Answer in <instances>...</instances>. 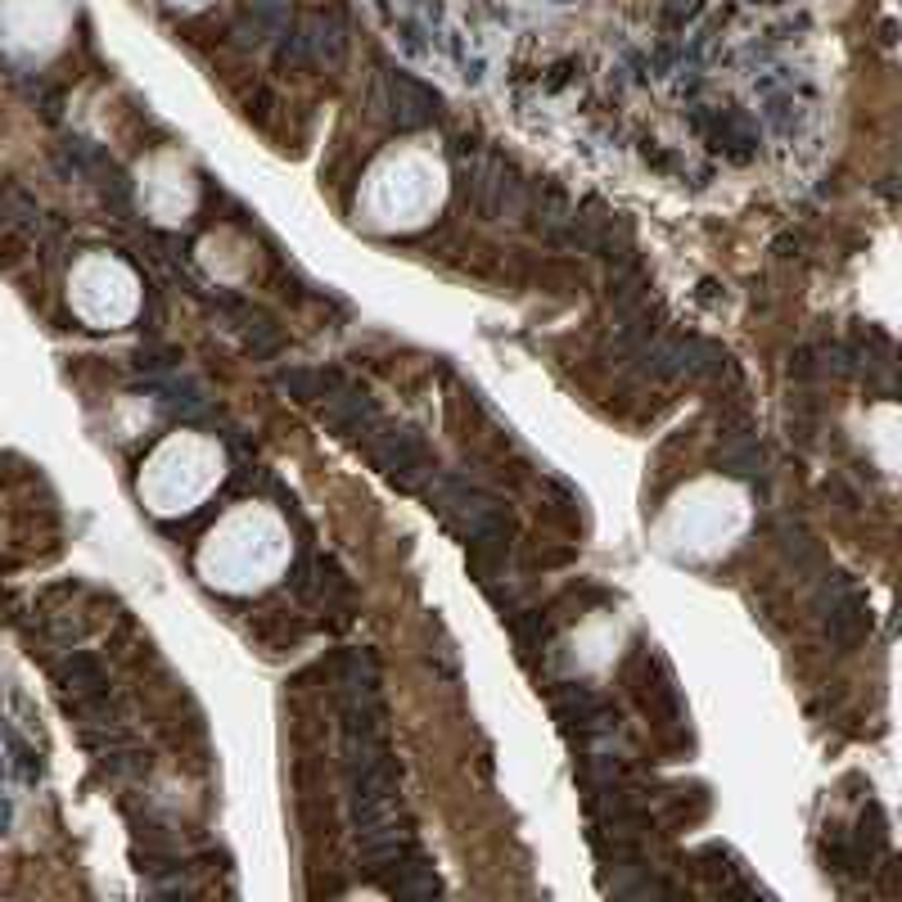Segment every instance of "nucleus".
<instances>
[{
    "mask_svg": "<svg viewBox=\"0 0 902 902\" xmlns=\"http://www.w3.org/2000/svg\"><path fill=\"white\" fill-rule=\"evenodd\" d=\"M380 460H384L388 474L411 479L416 470H424V447H420L416 433H397V438H388V443L380 447Z\"/></svg>",
    "mask_w": 902,
    "mask_h": 902,
    "instance_id": "obj_1",
    "label": "nucleus"
}]
</instances>
